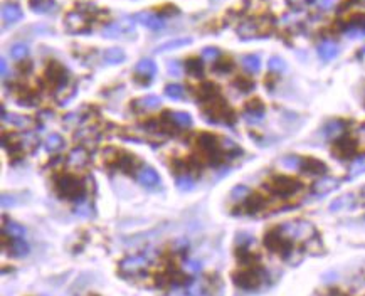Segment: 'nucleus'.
Masks as SVG:
<instances>
[{
  "label": "nucleus",
  "mask_w": 365,
  "mask_h": 296,
  "mask_svg": "<svg viewBox=\"0 0 365 296\" xmlns=\"http://www.w3.org/2000/svg\"><path fill=\"white\" fill-rule=\"evenodd\" d=\"M56 190L62 199L78 202V204H81L86 194L84 184L78 177L69 175V173H64V175H59L56 178Z\"/></svg>",
  "instance_id": "nucleus-1"
},
{
  "label": "nucleus",
  "mask_w": 365,
  "mask_h": 296,
  "mask_svg": "<svg viewBox=\"0 0 365 296\" xmlns=\"http://www.w3.org/2000/svg\"><path fill=\"white\" fill-rule=\"evenodd\" d=\"M204 113L209 118V121H212V123H233L236 118L233 108L224 100H221V96L206 103Z\"/></svg>",
  "instance_id": "nucleus-2"
},
{
  "label": "nucleus",
  "mask_w": 365,
  "mask_h": 296,
  "mask_svg": "<svg viewBox=\"0 0 365 296\" xmlns=\"http://www.w3.org/2000/svg\"><path fill=\"white\" fill-rule=\"evenodd\" d=\"M233 280L236 283V286H239L242 289H256L261 283L264 281V271L261 268H247V269H241L233 275Z\"/></svg>",
  "instance_id": "nucleus-3"
},
{
  "label": "nucleus",
  "mask_w": 365,
  "mask_h": 296,
  "mask_svg": "<svg viewBox=\"0 0 365 296\" xmlns=\"http://www.w3.org/2000/svg\"><path fill=\"white\" fill-rule=\"evenodd\" d=\"M264 246L268 247L271 253H280L283 258H288L289 253H291V241H289L288 237L283 236V232L280 231V227L271 229L269 232H266Z\"/></svg>",
  "instance_id": "nucleus-4"
},
{
  "label": "nucleus",
  "mask_w": 365,
  "mask_h": 296,
  "mask_svg": "<svg viewBox=\"0 0 365 296\" xmlns=\"http://www.w3.org/2000/svg\"><path fill=\"white\" fill-rule=\"evenodd\" d=\"M195 143L202 152L209 155V158L214 160V164H219L222 160V150L219 148V140L212 133H199L195 136Z\"/></svg>",
  "instance_id": "nucleus-5"
},
{
  "label": "nucleus",
  "mask_w": 365,
  "mask_h": 296,
  "mask_svg": "<svg viewBox=\"0 0 365 296\" xmlns=\"http://www.w3.org/2000/svg\"><path fill=\"white\" fill-rule=\"evenodd\" d=\"M283 232V236L288 237V239H306L315 234V229L310 222H305V220H293V222H285L280 227Z\"/></svg>",
  "instance_id": "nucleus-6"
},
{
  "label": "nucleus",
  "mask_w": 365,
  "mask_h": 296,
  "mask_svg": "<svg viewBox=\"0 0 365 296\" xmlns=\"http://www.w3.org/2000/svg\"><path fill=\"white\" fill-rule=\"evenodd\" d=\"M300 189H301V184L291 177L278 175L271 180V190L280 197H289V195L296 194Z\"/></svg>",
  "instance_id": "nucleus-7"
},
{
  "label": "nucleus",
  "mask_w": 365,
  "mask_h": 296,
  "mask_svg": "<svg viewBox=\"0 0 365 296\" xmlns=\"http://www.w3.org/2000/svg\"><path fill=\"white\" fill-rule=\"evenodd\" d=\"M355 152H357V142L349 135H344L340 136L338 140H335L333 148H332V153L340 160L352 158V156L355 155Z\"/></svg>",
  "instance_id": "nucleus-8"
},
{
  "label": "nucleus",
  "mask_w": 365,
  "mask_h": 296,
  "mask_svg": "<svg viewBox=\"0 0 365 296\" xmlns=\"http://www.w3.org/2000/svg\"><path fill=\"white\" fill-rule=\"evenodd\" d=\"M133 31V19L130 17H123L120 22H115V24H109L108 27L103 29V36L104 37H120L123 32Z\"/></svg>",
  "instance_id": "nucleus-9"
},
{
  "label": "nucleus",
  "mask_w": 365,
  "mask_h": 296,
  "mask_svg": "<svg viewBox=\"0 0 365 296\" xmlns=\"http://www.w3.org/2000/svg\"><path fill=\"white\" fill-rule=\"evenodd\" d=\"M148 266V258L147 256H128L125 258L123 261L120 263V269L125 271V272H136L143 268H147Z\"/></svg>",
  "instance_id": "nucleus-10"
},
{
  "label": "nucleus",
  "mask_w": 365,
  "mask_h": 296,
  "mask_svg": "<svg viewBox=\"0 0 365 296\" xmlns=\"http://www.w3.org/2000/svg\"><path fill=\"white\" fill-rule=\"evenodd\" d=\"M263 116H264V104L261 103L258 98L246 104L244 118L249 121V123H259V120L263 118Z\"/></svg>",
  "instance_id": "nucleus-11"
},
{
  "label": "nucleus",
  "mask_w": 365,
  "mask_h": 296,
  "mask_svg": "<svg viewBox=\"0 0 365 296\" xmlns=\"http://www.w3.org/2000/svg\"><path fill=\"white\" fill-rule=\"evenodd\" d=\"M138 182H140L143 187H147V189H153L156 187V185L160 184V177H158V173H156V170H153L152 167H143L140 172H138Z\"/></svg>",
  "instance_id": "nucleus-12"
},
{
  "label": "nucleus",
  "mask_w": 365,
  "mask_h": 296,
  "mask_svg": "<svg viewBox=\"0 0 365 296\" xmlns=\"http://www.w3.org/2000/svg\"><path fill=\"white\" fill-rule=\"evenodd\" d=\"M136 20L142 22V24L147 29H150V31H162V29L165 27V22L162 20L158 15H155L152 12H138Z\"/></svg>",
  "instance_id": "nucleus-13"
},
{
  "label": "nucleus",
  "mask_w": 365,
  "mask_h": 296,
  "mask_svg": "<svg viewBox=\"0 0 365 296\" xmlns=\"http://www.w3.org/2000/svg\"><path fill=\"white\" fill-rule=\"evenodd\" d=\"M66 69L64 66H61L59 62H51V64L48 66V69H45V76H48L49 79V83L51 84H62L64 83V79H66Z\"/></svg>",
  "instance_id": "nucleus-14"
},
{
  "label": "nucleus",
  "mask_w": 365,
  "mask_h": 296,
  "mask_svg": "<svg viewBox=\"0 0 365 296\" xmlns=\"http://www.w3.org/2000/svg\"><path fill=\"white\" fill-rule=\"evenodd\" d=\"M197 100H199L200 103H209V101H212V100H216V98H219V88L216 84H212V83H202L199 86V89H197Z\"/></svg>",
  "instance_id": "nucleus-15"
},
{
  "label": "nucleus",
  "mask_w": 365,
  "mask_h": 296,
  "mask_svg": "<svg viewBox=\"0 0 365 296\" xmlns=\"http://www.w3.org/2000/svg\"><path fill=\"white\" fill-rule=\"evenodd\" d=\"M115 167H117V170L120 172H125V173H130L135 170L136 167V160L135 156L130 155V153H120L118 156H115Z\"/></svg>",
  "instance_id": "nucleus-16"
},
{
  "label": "nucleus",
  "mask_w": 365,
  "mask_h": 296,
  "mask_svg": "<svg viewBox=\"0 0 365 296\" xmlns=\"http://www.w3.org/2000/svg\"><path fill=\"white\" fill-rule=\"evenodd\" d=\"M344 131H345V123L340 120L328 121L325 125V128H323L325 138H328V140H338L340 136H344Z\"/></svg>",
  "instance_id": "nucleus-17"
},
{
  "label": "nucleus",
  "mask_w": 365,
  "mask_h": 296,
  "mask_svg": "<svg viewBox=\"0 0 365 296\" xmlns=\"http://www.w3.org/2000/svg\"><path fill=\"white\" fill-rule=\"evenodd\" d=\"M340 185V182L333 177H322L315 185H313V192L318 195H325L328 192H332Z\"/></svg>",
  "instance_id": "nucleus-18"
},
{
  "label": "nucleus",
  "mask_w": 365,
  "mask_h": 296,
  "mask_svg": "<svg viewBox=\"0 0 365 296\" xmlns=\"http://www.w3.org/2000/svg\"><path fill=\"white\" fill-rule=\"evenodd\" d=\"M2 19L5 24H12V22H17L19 19H22V9L17 4H4L2 5Z\"/></svg>",
  "instance_id": "nucleus-19"
},
{
  "label": "nucleus",
  "mask_w": 365,
  "mask_h": 296,
  "mask_svg": "<svg viewBox=\"0 0 365 296\" xmlns=\"http://www.w3.org/2000/svg\"><path fill=\"white\" fill-rule=\"evenodd\" d=\"M338 54V45L333 42V40H322L318 44V56L322 57L323 61H332Z\"/></svg>",
  "instance_id": "nucleus-20"
},
{
  "label": "nucleus",
  "mask_w": 365,
  "mask_h": 296,
  "mask_svg": "<svg viewBox=\"0 0 365 296\" xmlns=\"http://www.w3.org/2000/svg\"><path fill=\"white\" fill-rule=\"evenodd\" d=\"M301 170L305 173H310V175H323V173L327 172V165L323 164L322 160H316V158H303Z\"/></svg>",
  "instance_id": "nucleus-21"
},
{
  "label": "nucleus",
  "mask_w": 365,
  "mask_h": 296,
  "mask_svg": "<svg viewBox=\"0 0 365 296\" xmlns=\"http://www.w3.org/2000/svg\"><path fill=\"white\" fill-rule=\"evenodd\" d=\"M135 69H136V73L140 74V76L147 78L148 81L156 74V64L153 62V59H150V57H143V59L138 61V64L135 66Z\"/></svg>",
  "instance_id": "nucleus-22"
},
{
  "label": "nucleus",
  "mask_w": 365,
  "mask_h": 296,
  "mask_svg": "<svg viewBox=\"0 0 365 296\" xmlns=\"http://www.w3.org/2000/svg\"><path fill=\"white\" fill-rule=\"evenodd\" d=\"M189 44H192V37H178V39H172V40H169V42H165L162 45H156L153 51L156 54V52H167V51H172V49L184 48V45H189Z\"/></svg>",
  "instance_id": "nucleus-23"
},
{
  "label": "nucleus",
  "mask_w": 365,
  "mask_h": 296,
  "mask_svg": "<svg viewBox=\"0 0 365 296\" xmlns=\"http://www.w3.org/2000/svg\"><path fill=\"white\" fill-rule=\"evenodd\" d=\"M29 7L36 14H48L56 9V0H29Z\"/></svg>",
  "instance_id": "nucleus-24"
},
{
  "label": "nucleus",
  "mask_w": 365,
  "mask_h": 296,
  "mask_svg": "<svg viewBox=\"0 0 365 296\" xmlns=\"http://www.w3.org/2000/svg\"><path fill=\"white\" fill-rule=\"evenodd\" d=\"M103 59L104 62H108V64H120V62L125 61V51L120 48H109L104 51Z\"/></svg>",
  "instance_id": "nucleus-25"
},
{
  "label": "nucleus",
  "mask_w": 365,
  "mask_h": 296,
  "mask_svg": "<svg viewBox=\"0 0 365 296\" xmlns=\"http://www.w3.org/2000/svg\"><path fill=\"white\" fill-rule=\"evenodd\" d=\"M263 207H264V199L258 194L251 195L244 202V212H247V214H258Z\"/></svg>",
  "instance_id": "nucleus-26"
},
{
  "label": "nucleus",
  "mask_w": 365,
  "mask_h": 296,
  "mask_svg": "<svg viewBox=\"0 0 365 296\" xmlns=\"http://www.w3.org/2000/svg\"><path fill=\"white\" fill-rule=\"evenodd\" d=\"M185 71L189 74H192V76H202L204 74V66H202V61L197 59V57H189L187 61H185Z\"/></svg>",
  "instance_id": "nucleus-27"
},
{
  "label": "nucleus",
  "mask_w": 365,
  "mask_h": 296,
  "mask_svg": "<svg viewBox=\"0 0 365 296\" xmlns=\"http://www.w3.org/2000/svg\"><path fill=\"white\" fill-rule=\"evenodd\" d=\"M242 66L249 73H258L261 69V59L258 54H247L242 57Z\"/></svg>",
  "instance_id": "nucleus-28"
},
{
  "label": "nucleus",
  "mask_w": 365,
  "mask_h": 296,
  "mask_svg": "<svg viewBox=\"0 0 365 296\" xmlns=\"http://www.w3.org/2000/svg\"><path fill=\"white\" fill-rule=\"evenodd\" d=\"M170 118L173 123L177 126H180V128H189V126H192V116L189 113H182V111L170 113Z\"/></svg>",
  "instance_id": "nucleus-29"
},
{
  "label": "nucleus",
  "mask_w": 365,
  "mask_h": 296,
  "mask_svg": "<svg viewBox=\"0 0 365 296\" xmlns=\"http://www.w3.org/2000/svg\"><path fill=\"white\" fill-rule=\"evenodd\" d=\"M301 165H303V158L296 155H286L281 158V167L288 168V170H301Z\"/></svg>",
  "instance_id": "nucleus-30"
},
{
  "label": "nucleus",
  "mask_w": 365,
  "mask_h": 296,
  "mask_svg": "<svg viewBox=\"0 0 365 296\" xmlns=\"http://www.w3.org/2000/svg\"><path fill=\"white\" fill-rule=\"evenodd\" d=\"M237 32H239V36L244 37V39L261 36V34H259V27L254 24V22H246V24H242L239 29H237Z\"/></svg>",
  "instance_id": "nucleus-31"
},
{
  "label": "nucleus",
  "mask_w": 365,
  "mask_h": 296,
  "mask_svg": "<svg viewBox=\"0 0 365 296\" xmlns=\"http://www.w3.org/2000/svg\"><path fill=\"white\" fill-rule=\"evenodd\" d=\"M10 251H12L14 256L22 258V256H27L29 251H31V247H29V244L24 239H15L12 242V246H10Z\"/></svg>",
  "instance_id": "nucleus-32"
},
{
  "label": "nucleus",
  "mask_w": 365,
  "mask_h": 296,
  "mask_svg": "<svg viewBox=\"0 0 365 296\" xmlns=\"http://www.w3.org/2000/svg\"><path fill=\"white\" fill-rule=\"evenodd\" d=\"M4 232L5 234H9L10 237H14V239H22L24 234H26V229L17 222H9V224H5Z\"/></svg>",
  "instance_id": "nucleus-33"
},
{
  "label": "nucleus",
  "mask_w": 365,
  "mask_h": 296,
  "mask_svg": "<svg viewBox=\"0 0 365 296\" xmlns=\"http://www.w3.org/2000/svg\"><path fill=\"white\" fill-rule=\"evenodd\" d=\"M355 199L352 194H345V195H341L338 197V199H335L332 204H330V211L335 212V211H340V209H344V207H349L352 204V200Z\"/></svg>",
  "instance_id": "nucleus-34"
},
{
  "label": "nucleus",
  "mask_w": 365,
  "mask_h": 296,
  "mask_svg": "<svg viewBox=\"0 0 365 296\" xmlns=\"http://www.w3.org/2000/svg\"><path fill=\"white\" fill-rule=\"evenodd\" d=\"M27 54H29L27 45L22 44V42L14 44L12 49H10V56H12V59H15V61H24L27 57Z\"/></svg>",
  "instance_id": "nucleus-35"
},
{
  "label": "nucleus",
  "mask_w": 365,
  "mask_h": 296,
  "mask_svg": "<svg viewBox=\"0 0 365 296\" xmlns=\"http://www.w3.org/2000/svg\"><path fill=\"white\" fill-rule=\"evenodd\" d=\"M86 160H88V155L83 148H76L73 150L71 155H69V164L71 165H84Z\"/></svg>",
  "instance_id": "nucleus-36"
},
{
  "label": "nucleus",
  "mask_w": 365,
  "mask_h": 296,
  "mask_svg": "<svg viewBox=\"0 0 365 296\" xmlns=\"http://www.w3.org/2000/svg\"><path fill=\"white\" fill-rule=\"evenodd\" d=\"M45 147H48V152H57L59 148L64 147V140H62V136L52 133V135H49L48 142H45Z\"/></svg>",
  "instance_id": "nucleus-37"
},
{
  "label": "nucleus",
  "mask_w": 365,
  "mask_h": 296,
  "mask_svg": "<svg viewBox=\"0 0 365 296\" xmlns=\"http://www.w3.org/2000/svg\"><path fill=\"white\" fill-rule=\"evenodd\" d=\"M365 172V155L362 156H358V158H355L352 162V165H350V177H357V175H360V173Z\"/></svg>",
  "instance_id": "nucleus-38"
},
{
  "label": "nucleus",
  "mask_w": 365,
  "mask_h": 296,
  "mask_svg": "<svg viewBox=\"0 0 365 296\" xmlns=\"http://www.w3.org/2000/svg\"><path fill=\"white\" fill-rule=\"evenodd\" d=\"M165 95L169 98H172V100H182L184 98V88L180 84H175V83L167 84L165 86Z\"/></svg>",
  "instance_id": "nucleus-39"
},
{
  "label": "nucleus",
  "mask_w": 365,
  "mask_h": 296,
  "mask_svg": "<svg viewBox=\"0 0 365 296\" xmlns=\"http://www.w3.org/2000/svg\"><path fill=\"white\" fill-rule=\"evenodd\" d=\"M268 67H269L273 73H283V71H286V62L283 61L281 57L273 56V57L269 59V62H268Z\"/></svg>",
  "instance_id": "nucleus-40"
},
{
  "label": "nucleus",
  "mask_w": 365,
  "mask_h": 296,
  "mask_svg": "<svg viewBox=\"0 0 365 296\" xmlns=\"http://www.w3.org/2000/svg\"><path fill=\"white\" fill-rule=\"evenodd\" d=\"M194 178L187 175V173H184V175H178L177 178V187L180 190H192L194 189Z\"/></svg>",
  "instance_id": "nucleus-41"
},
{
  "label": "nucleus",
  "mask_w": 365,
  "mask_h": 296,
  "mask_svg": "<svg viewBox=\"0 0 365 296\" xmlns=\"http://www.w3.org/2000/svg\"><path fill=\"white\" fill-rule=\"evenodd\" d=\"M234 86L239 91H242V93H251L254 89V83H253L251 79H247V78H237L234 81Z\"/></svg>",
  "instance_id": "nucleus-42"
},
{
  "label": "nucleus",
  "mask_w": 365,
  "mask_h": 296,
  "mask_svg": "<svg viewBox=\"0 0 365 296\" xmlns=\"http://www.w3.org/2000/svg\"><path fill=\"white\" fill-rule=\"evenodd\" d=\"M142 104V106H145L147 109H152V108H156V106H160V103H162V100L158 96H155V95H148V96H145V98H142L140 101H138Z\"/></svg>",
  "instance_id": "nucleus-43"
},
{
  "label": "nucleus",
  "mask_w": 365,
  "mask_h": 296,
  "mask_svg": "<svg viewBox=\"0 0 365 296\" xmlns=\"http://www.w3.org/2000/svg\"><path fill=\"white\" fill-rule=\"evenodd\" d=\"M219 56H221V51H219L217 48H204L202 49V59H206V61L214 62L216 59H219Z\"/></svg>",
  "instance_id": "nucleus-44"
},
{
  "label": "nucleus",
  "mask_w": 365,
  "mask_h": 296,
  "mask_svg": "<svg viewBox=\"0 0 365 296\" xmlns=\"http://www.w3.org/2000/svg\"><path fill=\"white\" fill-rule=\"evenodd\" d=\"M247 194H249V189L246 185H236L233 189V192H231V197H233L234 200H241V199H244Z\"/></svg>",
  "instance_id": "nucleus-45"
},
{
  "label": "nucleus",
  "mask_w": 365,
  "mask_h": 296,
  "mask_svg": "<svg viewBox=\"0 0 365 296\" xmlns=\"http://www.w3.org/2000/svg\"><path fill=\"white\" fill-rule=\"evenodd\" d=\"M253 241H254V239H253V236L246 234V232H239V234L236 236L237 247H247Z\"/></svg>",
  "instance_id": "nucleus-46"
},
{
  "label": "nucleus",
  "mask_w": 365,
  "mask_h": 296,
  "mask_svg": "<svg viewBox=\"0 0 365 296\" xmlns=\"http://www.w3.org/2000/svg\"><path fill=\"white\" fill-rule=\"evenodd\" d=\"M347 27H358V29H365V14H357L353 15L349 20V26Z\"/></svg>",
  "instance_id": "nucleus-47"
},
{
  "label": "nucleus",
  "mask_w": 365,
  "mask_h": 296,
  "mask_svg": "<svg viewBox=\"0 0 365 296\" xmlns=\"http://www.w3.org/2000/svg\"><path fill=\"white\" fill-rule=\"evenodd\" d=\"M214 69H216L217 73H229L231 69H233V61L229 59V57H225L224 61H221V62H217L216 66H214Z\"/></svg>",
  "instance_id": "nucleus-48"
},
{
  "label": "nucleus",
  "mask_w": 365,
  "mask_h": 296,
  "mask_svg": "<svg viewBox=\"0 0 365 296\" xmlns=\"http://www.w3.org/2000/svg\"><path fill=\"white\" fill-rule=\"evenodd\" d=\"M169 74L173 78H178L182 74V67H180V62L178 61H170L169 62Z\"/></svg>",
  "instance_id": "nucleus-49"
},
{
  "label": "nucleus",
  "mask_w": 365,
  "mask_h": 296,
  "mask_svg": "<svg viewBox=\"0 0 365 296\" xmlns=\"http://www.w3.org/2000/svg\"><path fill=\"white\" fill-rule=\"evenodd\" d=\"M185 268L190 272H200V263L197 259H185Z\"/></svg>",
  "instance_id": "nucleus-50"
},
{
  "label": "nucleus",
  "mask_w": 365,
  "mask_h": 296,
  "mask_svg": "<svg viewBox=\"0 0 365 296\" xmlns=\"http://www.w3.org/2000/svg\"><path fill=\"white\" fill-rule=\"evenodd\" d=\"M333 4H335V0H316V5L322 10H330L333 7Z\"/></svg>",
  "instance_id": "nucleus-51"
},
{
  "label": "nucleus",
  "mask_w": 365,
  "mask_h": 296,
  "mask_svg": "<svg viewBox=\"0 0 365 296\" xmlns=\"http://www.w3.org/2000/svg\"><path fill=\"white\" fill-rule=\"evenodd\" d=\"M9 118H12L15 121H12L14 125L17 126H27L29 125V120L27 118H22V116H14V115H9Z\"/></svg>",
  "instance_id": "nucleus-52"
},
{
  "label": "nucleus",
  "mask_w": 365,
  "mask_h": 296,
  "mask_svg": "<svg viewBox=\"0 0 365 296\" xmlns=\"http://www.w3.org/2000/svg\"><path fill=\"white\" fill-rule=\"evenodd\" d=\"M288 4L294 9H301V7H305V5L308 4V0H288Z\"/></svg>",
  "instance_id": "nucleus-53"
},
{
  "label": "nucleus",
  "mask_w": 365,
  "mask_h": 296,
  "mask_svg": "<svg viewBox=\"0 0 365 296\" xmlns=\"http://www.w3.org/2000/svg\"><path fill=\"white\" fill-rule=\"evenodd\" d=\"M0 66H2V78L5 79L7 78V62H5V59L0 61Z\"/></svg>",
  "instance_id": "nucleus-54"
},
{
  "label": "nucleus",
  "mask_w": 365,
  "mask_h": 296,
  "mask_svg": "<svg viewBox=\"0 0 365 296\" xmlns=\"http://www.w3.org/2000/svg\"><path fill=\"white\" fill-rule=\"evenodd\" d=\"M93 296H96V294H93Z\"/></svg>",
  "instance_id": "nucleus-55"
},
{
  "label": "nucleus",
  "mask_w": 365,
  "mask_h": 296,
  "mask_svg": "<svg viewBox=\"0 0 365 296\" xmlns=\"http://www.w3.org/2000/svg\"><path fill=\"white\" fill-rule=\"evenodd\" d=\"M363 130H365V128H363Z\"/></svg>",
  "instance_id": "nucleus-56"
}]
</instances>
